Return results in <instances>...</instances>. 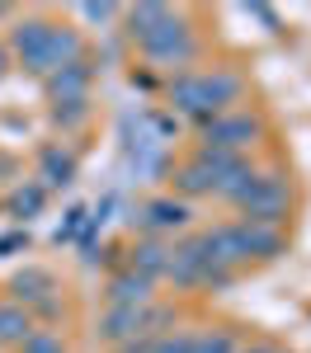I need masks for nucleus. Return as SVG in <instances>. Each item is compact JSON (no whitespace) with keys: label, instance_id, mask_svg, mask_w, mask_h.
Here are the masks:
<instances>
[{"label":"nucleus","instance_id":"nucleus-12","mask_svg":"<svg viewBox=\"0 0 311 353\" xmlns=\"http://www.w3.org/2000/svg\"><path fill=\"white\" fill-rule=\"evenodd\" d=\"M165 269H170V250L165 245H156V241H146V245H137V273L151 283V278H165Z\"/></svg>","mask_w":311,"mask_h":353},{"label":"nucleus","instance_id":"nucleus-18","mask_svg":"<svg viewBox=\"0 0 311 353\" xmlns=\"http://www.w3.org/2000/svg\"><path fill=\"white\" fill-rule=\"evenodd\" d=\"M38 203H43V193H38V189H19V193H14V198H10V212H19V217H24V212H38Z\"/></svg>","mask_w":311,"mask_h":353},{"label":"nucleus","instance_id":"nucleus-14","mask_svg":"<svg viewBox=\"0 0 311 353\" xmlns=\"http://www.w3.org/2000/svg\"><path fill=\"white\" fill-rule=\"evenodd\" d=\"M14 292H19L24 301L48 297V292H52V273H43V269H24L19 278H14Z\"/></svg>","mask_w":311,"mask_h":353},{"label":"nucleus","instance_id":"nucleus-5","mask_svg":"<svg viewBox=\"0 0 311 353\" xmlns=\"http://www.w3.org/2000/svg\"><path fill=\"white\" fill-rule=\"evenodd\" d=\"M48 48H52V24H43V19H28L10 33V52L24 61V71L33 76H48Z\"/></svg>","mask_w":311,"mask_h":353},{"label":"nucleus","instance_id":"nucleus-17","mask_svg":"<svg viewBox=\"0 0 311 353\" xmlns=\"http://www.w3.org/2000/svg\"><path fill=\"white\" fill-rule=\"evenodd\" d=\"M151 353H194V334H161L151 339Z\"/></svg>","mask_w":311,"mask_h":353},{"label":"nucleus","instance_id":"nucleus-21","mask_svg":"<svg viewBox=\"0 0 311 353\" xmlns=\"http://www.w3.org/2000/svg\"><path fill=\"white\" fill-rule=\"evenodd\" d=\"M245 353H279V349H269V344H254V349H245Z\"/></svg>","mask_w":311,"mask_h":353},{"label":"nucleus","instance_id":"nucleus-13","mask_svg":"<svg viewBox=\"0 0 311 353\" xmlns=\"http://www.w3.org/2000/svg\"><path fill=\"white\" fill-rule=\"evenodd\" d=\"M71 174H76V161L66 156V151H57V146H48L43 151V184H71Z\"/></svg>","mask_w":311,"mask_h":353},{"label":"nucleus","instance_id":"nucleus-6","mask_svg":"<svg viewBox=\"0 0 311 353\" xmlns=\"http://www.w3.org/2000/svg\"><path fill=\"white\" fill-rule=\"evenodd\" d=\"M231 231V250H236V264H245V259H274L283 250V236L274 226H226Z\"/></svg>","mask_w":311,"mask_h":353},{"label":"nucleus","instance_id":"nucleus-19","mask_svg":"<svg viewBox=\"0 0 311 353\" xmlns=\"http://www.w3.org/2000/svg\"><path fill=\"white\" fill-rule=\"evenodd\" d=\"M109 14H113L109 5H85V19H109Z\"/></svg>","mask_w":311,"mask_h":353},{"label":"nucleus","instance_id":"nucleus-2","mask_svg":"<svg viewBox=\"0 0 311 353\" xmlns=\"http://www.w3.org/2000/svg\"><path fill=\"white\" fill-rule=\"evenodd\" d=\"M241 99V81L231 71H194V76H179L170 81V104L189 118H222L231 113V104Z\"/></svg>","mask_w":311,"mask_h":353},{"label":"nucleus","instance_id":"nucleus-8","mask_svg":"<svg viewBox=\"0 0 311 353\" xmlns=\"http://www.w3.org/2000/svg\"><path fill=\"white\" fill-rule=\"evenodd\" d=\"M85 85H90V66H85V57L48 76V90H52V104H85Z\"/></svg>","mask_w":311,"mask_h":353},{"label":"nucleus","instance_id":"nucleus-10","mask_svg":"<svg viewBox=\"0 0 311 353\" xmlns=\"http://www.w3.org/2000/svg\"><path fill=\"white\" fill-rule=\"evenodd\" d=\"M109 297H113V306H146L151 283H146L137 269H132V273H118V278L109 283Z\"/></svg>","mask_w":311,"mask_h":353},{"label":"nucleus","instance_id":"nucleus-20","mask_svg":"<svg viewBox=\"0 0 311 353\" xmlns=\"http://www.w3.org/2000/svg\"><path fill=\"white\" fill-rule=\"evenodd\" d=\"M10 71V48H0V76Z\"/></svg>","mask_w":311,"mask_h":353},{"label":"nucleus","instance_id":"nucleus-3","mask_svg":"<svg viewBox=\"0 0 311 353\" xmlns=\"http://www.w3.org/2000/svg\"><path fill=\"white\" fill-rule=\"evenodd\" d=\"M236 208H241L245 226H274L279 231V221L288 217V179L283 174H254L250 189L236 198Z\"/></svg>","mask_w":311,"mask_h":353},{"label":"nucleus","instance_id":"nucleus-7","mask_svg":"<svg viewBox=\"0 0 311 353\" xmlns=\"http://www.w3.org/2000/svg\"><path fill=\"white\" fill-rule=\"evenodd\" d=\"M151 330V316H146V306H109V316L99 321V334L109 339V344H132L137 334Z\"/></svg>","mask_w":311,"mask_h":353},{"label":"nucleus","instance_id":"nucleus-9","mask_svg":"<svg viewBox=\"0 0 311 353\" xmlns=\"http://www.w3.org/2000/svg\"><path fill=\"white\" fill-rule=\"evenodd\" d=\"M141 226L146 231H179L184 221H189V208L184 203H174V198H151L146 208H141Z\"/></svg>","mask_w":311,"mask_h":353},{"label":"nucleus","instance_id":"nucleus-16","mask_svg":"<svg viewBox=\"0 0 311 353\" xmlns=\"http://www.w3.org/2000/svg\"><path fill=\"white\" fill-rule=\"evenodd\" d=\"M24 353H61V334H52V330H33L24 339Z\"/></svg>","mask_w":311,"mask_h":353},{"label":"nucleus","instance_id":"nucleus-4","mask_svg":"<svg viewBox=\"0 0 311 353\" xmlns=\"http://www.w3.org/2000/svg\"><path fill=\"white\" fill-rule=\"evenodd\" d=\"M259 137V118L250 113H222L203 128V151H217V156H241Z\"/></svg>","mask_w":311,"mask_h":353},{"label":"nucleus","instance_id":"nucleus-1","mask_svg":"<svg viewBox=\"0 0 311 353\" xmlns=\"http://www.w3.org/2000/svg\"><path fill=\"white\" fill-rule=\"evenodd\" d=\"M128 24H132L137 48L151 61H161V66H184L194 57V38H189L184 19H174L165 5H137V10H128Z\"/></svg>","mask_w":311,"mask_h":353},{"label":"nucleus","instance_id":"nucleus-11","mask_svg":"<svg viewBox=\"0 0 311 353\" xmlns=\"http://www.w3.org/2000/svg\"><path fill=\"white\" fill-rule=\"evenodd\" d=\"M28 334H33L28 311H19V306H0V344H19V349H24Z\"/></svg>","mask_w":311,"mask_h":353},{"label":"nucleus","instance_id":"nucleus-15","mask_svg":"<svg viewBox=\"0 0 311 353\" xmlns=\"http://www.w3.org/2000/svg\"><path fill=\"white\" fill-rule=\"evenodd\" d=\"M194 353H236V344H231V334L212 330V334H194Z\"/></svg>","mask_w":311,"mask_h":353}]
</instances>
